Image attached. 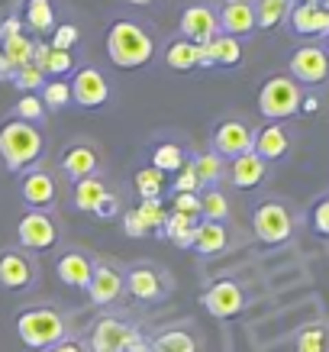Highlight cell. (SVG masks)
<instances>
[{
	"mask_svg": "<svg viewBox=\"0 0 329 352\" xmlns=\"http://www.w3.org/2000/svg\"><path fill=\"white\" fill-rule=\"evenodd\" d=\"M45 159V133L43 126L23 123L16 117H7L0 123V162L13 175L30 171Z\"/></svg>",
	"mask_w": 329,
	"mask_h": 352,
	"instance_id": "2",
	"label": "cell"
},
{
	"mask_svg": "<svg viewBox=\"0 0 329 352\" xmlns=\"http://www.w3.org/2000/svg\"><path fill=\"white\" fill-rule=\"evenodd\" d=\"M174 291V281H171L168 268L155 265V262H129L126 265V294L139 304H161V300L171 298Z\"/></svg>",
	"mask_w": 329,
	"mask_h": 352,
	"instance_id": "7",
	"label": "cell"
},
{
	"mask_svg": "<svg viewBox=\"0 0 329 352\" xmlns=\"http://www.w3.org/2000/svg\"><path fill=\"white\" fill-rule=\"evenodd\" d=\"M45 104L39 100V94H20V100L13 104V117L23 120V123H32V126H43L45 120Z\"/></svg>",
	"mask_w": 329,
	"mask_h": 352,
	"instance_id": "37",
	"label": "cell"
},
{
	"mask_svg": "<svg viewBox=\"0 0 329 352\" xmlns=\"http://www.w3.org/2000/svg\"><path fill=\"white\" fill-rule=\"evenodd\" d=\"M113 191L110 184L100 178V175H94V178H84V182H75L71 184V201H75V210H81V214H97V207L104 204V197Z\"/></svg>",
	"mask_w": 329,
	"mask_h": 352,
	"instance_id": "26",
	"label": "cell"
},
{
	"mask_svg": "<svg viewBox=\"0 0 329 352\" xmlns=\"http://www.w3.org/2000/svg\"><path fill=\"white\" fill-rule=\"evenodd\" d=\"M20 20L36 36H49L58 26V7H55V0H23Z\"/></svg>",
	"mask_w": 329,
	"mask_h": 352,
	"instance_id": "25",
	"label": "cell"
},
{
	"mask_svg": "<svg viewBox=\"0 0 329 352\" xmlns=\"http://www.w3.org/2000/svg\"><path fill=\"white\" fill-rule=\"evenodd\" d=\"M317 107H319L317 97H307V94H304V100H300V113H317Z\"/></svg>",
	"mask_w": 329,
	"mask_h": 352,
	"instance_id": "48",
	"label": "cell"
},
{
	"mask_svg": "<svg viewBox=\"0 0 329 352\" xmlns=\"http://www.w3.org/2000/svg\"><path fill=\"white\" fill-rule=\"evenodd\" d=\"M20 32H23L20 13H13V16H7V20H0V43H3V39H13V36H20Z\"/></svg>",
	"mask_w": 329,
	"mask_h": 352,
	"instance_id": "46",
	"label": "cell"
},
{
	"mask_svg": "<svg viewBox=\"0 0 329 352\" xmlns=\"http://www.w3.org/2000/svg\"><path fill=\"white\" fill-rule=\"evenodd\" d=\"M45 352H87V346H84V340H81L78 333H71L68 340H62L58 346H52V349H45Z\"/></svg>",
	"mask_w": 329,
	"mask_h": 352,
	"instance_id": "47",
	"label": "cell"
},
{
	"mask_svg": "<svg viewBox=\"0 0 329 352\" xmlns=\"http://www.w3.org/2000/svg\"><path fill=\"white\" fill-rule=\"evenodd\" d=\"M245 288L236 278H216L201 294V307L216 320H233L245 310Z\"/></svg>",
	"mask_w": 329,
	"mask_h": 352,
	"instance_id": "14",
	"label": "cell"
},
{
	"mask_svg": "<svg viewBox=\"0 0 329 352\" xmlns=\"http://www.w3.org/2000/svg\"><path fill=\"white\" fill-rule=\"evenodd\" d=\"M294 352H329V330L323 323H307L294 340Z\"/></svg>",
	"mask_w": 329,
	"mask_h": 352,
	"instance_id": "35",
	"label": "cell"
},
{
	"mask_svg": "<svg viewBox=\"0 0 329 352\" xmlns=\"http://www.w3.org/2000/svg\"><path fill=\"white\" fill-rule=\"evenodd\" d=\"M184 162H188V152H184V146L174 142V139H159L149 152V165L155 171H161V175H174Z\"/></svg>",
	"mask_w": 329,
	"mask_h": 352,
	"instance_id": "27",
	"label": "cell"
},
{
	"mask_svg": "<svg viewBox=\"0 0 329 352\" xmlns=\"http://www.w3.org/2000/svg\"><path fill=\"white\" fill-rule=\"evenodd\" d=\"M52 268H55V278L62 281L65 288L87 291L91 275H94V252H91V249H84V245L65 243L62 249L55 252Z\"/></svg>",
	"mask_w": 329,
	"mask_h": 352,
	"instance_id": "13",
	"label": "cell"
},
{
	"mask_svg": "<svg viewBox=\"0 0 329 352\" xmlns=\"http://www.w3.org/2000/svg\"><path fill=\"white\" fill-rule=\"evenodd\" d=\"M100 171H104V149L97 146L94 139L78 136L58 152V175H62L68 184L94 178Z\"/></svg>",
	"mask_w": 329,
	"mask_h": 352,
	"instance_id": "9",
	"label": "cell"
},
{
	"mask_svg": "<svg viewBox=\"0 0 329 352\" xmlns=\"http://www.w3.org/2000/svg\"><path fill=\"white\" fill-rule=\"evenodd\" d=\"M207 49V55H210L213 68H239L242 65V43L239 39H233V36H216L210 45H203Z\"/></svg>",
	"mask_w": 329,
	"mask_h": 352,
	"instance_id": "31",
	"label": "cell"
},
{
	"mask_svg": "<svg viewBox=\"0 0 329 352\" xmlns=\"http://www.w3.org/2000/svg\"><path fill=\"white\" fill-rule=\"evenodd\" d=\"M126 3H129V7H149L152 0H126Z\"/></svg>",
	"mask_w": 329,
	"mask_h": 352,
	"instance_id": "50",
	"label": "cell"
},
{
	"mask_svg": "<svg viewBox=\"0 0 329 352\" xmlns=\"http://www.w3.org/2000/svg\"><path fill=\"white\" fill-rule=\"evenodd\" d=\"M133 188H136L139 201H161V194H165V175L161 171H155L152 165H146V168H139L136 175H133Z\"/></svg>",
	"mask_w": 329,
	"mask_h": 352,
	"instance_id": "34",
	"label": "cell"
},
{
	"mask_svg": "<svg viewBox=\"0 0 329 352\" xmlns=\"http://www.w3.org/2000/svg\"><path fill=\"white\" fill-rule=\"evenodd\" d=\"M16 245L43 256V252H58L65 245V226L55 210H23L16 220Z\"/></svg>",
	"mask_w": 329,
	"mask_h": 352,
	"instance_id": "4",
	"label": "cell"
},
{
	"mask_svg": "<svg viewBox=\"0 0 329 352\" xmlns=\"http://www.w3.org/2000/svg\"><path fill=\"white\" fill-rule=\"evenodd\" d=\"M216 20H220V32L223 36L245 39V36L255 32V3L252 0H223Z\"/></svg>",
	"mask_w": 329,
	"mask_h": 352,
	"instance_id": "19",
	"label": "cell"
},
{
	"mask_svg": "<svg viewBox=\"0 0 329 352\" xmlns=\"http://www.w3.org/2000/svg\"><path fill=\"white\" fill-rule=\"evenodd\" d=\"M252 152L258 155L262 162H277L284 159L291 152V136L281 123H265L262 129H255V139H252Z\"/></svg>",
	"mask_w": 329,
	"mask_h": 352,
	"instance_id": "23",
	"label": "cell"
},
{
	"mask_svg": "<svg viewBox=\"0 0 329 352\" xmlns=\"http://www.w3.org/2000/svg\"><path fill=\"white\" fill-rule=\"evenodd\" d=\"M106 58L120 72H139L155 58V39L142 23L113 20L106 30Z\"/></svg>",
	"mask_w": 329,
	"mask_h": 352,
	"instance_id": "3",
	"label": "cell"
},
{
	"mask_svg": "<svg viewBox=\"0 0 329 352\" xmlns=\"http://www.w3.org/2000/svg\"><path fill=\"white\" fill-rule=\"evenodd\" d=\"M71 333H75L71 314L58 307V304H52V300H36L30 307L16 310V336L32 352L52 349L62 340H68Z\"/></svg>",
	"mask_w": 329,
	"mask_h": 352,
	"instance_id": "1",
	"label": "cell"
},
{
	"mask_svg": "<svg viewBox=\"0 0 329 352\" xmlns=\"http://www.w3.org/2000/svg\"><path fill=\"white\" fill-rule=\"evenodd\" d=\"M45 81H49V78H45L43 72L36 68V65H26V68H16V72H13V75H10V85L16 87L20 94H39V91H43V87H45Z\"/></svg>",
	"mask_w": 329,
	"mask_h": 352,
	"instance_id": "38",
	"label": "cell"
},
{
	"mask_svg": "<svg viewBox=\"0 0 329 352\" xmlns=\"http://www.w3.org/2000/svg\"><path fill=\"white\" fill-rule=\"evenodd\" d=\"M201 178H197V168H194L191 155H188V162L181 165L178 171H174V184H171V194H201Z\"/></svg>",
	"mask_w": 329,
	"mask_h": 352,
	"instance_id": "40",
	"label": "cell"
},
{
	"mask_svg": "<svg viewBox=\"0 0 329 352\" xmlns=\"http://www.w3.org/2000/svg\"><path fill=\"white\" fill-rule=\"evenodd\" d=\"M32 49H36V36H26V32L0 43V52H3V58H7V65H10L13 72L32 65Z\"/></svg>",
	"mask_w": 329,
	"mask_h": 352,
	"instance_id": "33",
	"label": "cell"
},
{
	"mask_svg": "<svg viewBox=\"0 0 329 352\" xmlns=\"http://www.w3.org/2000/svg\"><path fill=\"white\" fill-rule=\"evenodd\" d=\"M171 210L201 220V194H171Z\"/></svg>",
	"mask_w": 329,
	"mask_h": 352,
	"instance_id": "42",
	"label": "cell"
},
{
	"mask_svg": "<svg viewBox=\"0 0 329 352\" xmlns=\"http://www.w3.org/2000/svg\"><path fill=\"white\" fill-rule=\"evenodd\" d=\"M97 220H104V223H110V220H117V217H123V197H120L117 191H110L104 197V204L97 207Z\"/></svg>",
	"mask_w": 329,
	"mask_h": 352,
	"instance_id": "43",
	"label": "cell"
},
{
	"mask_svg": "<svg viewBox=\"0 0 329 352\" xmlns=\"http://www.w3.org/2000/svg\"><path fill=\"white\" fill-rule=\"evenodd\" d=\"M136 214L142 217V223L149 226V233H152V230H159V233H161V226H165V217H168V210L161 207V201H139Z\"/></svg>",
	"mask_w": 329,
	"mask_h": 352,
	"instance_id": "41",
	"label": "cell"
},
{
	"mask_svg": "<svg viewBox=\"0 0 329 352\" xmlns=\"http://www.w3.org/2000/svg\"><path fill=\"white\" fill-rule=\"evenodd\" d=\"M81 340H84L87 352H129L139 342V330L123 314H104L87 327Z\"/></svg>",
	"mask_w": 329,
	"mask_h": 352,
	"instance_id": "6",
	"label": "cell"
},
{
	"mask_svg": "<svg viewBox=\"0 0 329 352\" xmlns=\"http://www.w3.org/2000/svg\"><path fill=\"white\" fill-rule=\"evenodd\" d=\"M10 75H13V68L7 65V58H3V52H0V81H10Z\"/></svg>",
	"mask_w": 329,
	"mask_h": 352,
	"instance_id": "49",
	"label": "cell"
},
{
	"mask_svg": "<svg viewBox=\"0 0 329 352\" xmlns=\"http://www.w3.org/2000/svg\"><path fill=\"white\" fill-rule=\"evenodd\" d=\"M229 197L223 188H203L201 191V220H213V223H229Z\"/></svg>",
	"mask_w": 329,
	"mask_h": 352,
	"instance_id": "32",
	"label": "cell"
},
{
	"mask_svg": "<svg viewBox=\"0 0 329 352\" xmlns=\"http://www.w3.org/2000/svg\"><path fill=\"white\" fill-rule=\"evenodd\" d=\"M36 285H39V258L20 245H3L0 249V288L10 294H23Z\"/></svg>",
	"mask_w": 329,
	"mask_h": 352,
	"instance_id": "11",
	"label": "cell"
},
{
	"mask_svg": "<svg viewBox=\"0 0 329 352\" xmlns=\"http://www.w3.org/2000/svg\"><path fill=\"white\" fill-rule=\"evenodd\" d=\"M268 175V162H262L255 152H245L239 159L229 162V168H226V178L233 182V188L239 191H255L258 184L265 182Z\"/></svg>",
	"mask_w": 329,
	"mask_h": 352,
	"instance_id": "24",
	"label": "cell"
},
{
	"mask_svg": "<svg viewBox=\"0 0 329 352\" xmlns=\"http://www.w3.org/2000/svg\"><path fill=\"white\" fill-rule=\"evenodd\" d=\"M291 30L297 32V36H319V39H329V10H323L317 0H310V3H294L291 7Z\"/></svg>",
	"mask_w": 329,
	"mask_h": 352,
	"instance_id": "22",
	"label": "cell"
},
{
	"mask_svg": "<svg viewBox=\"0 0 329 352\" xmlns=\"http://www.w3.org/2000/svg\"><path fill=\"white\" fill-rule=\"evenodd\" d=\"M294 3H310V0H294Z\"/></svg>",
	"mask_w": 329,
	"mask_h": 352,
	"instance_id": "52",
	"label": "cell"
},
{
	"mask_svg": "<svg viewBox=\"0 0 329 352\" xmlns=\"http://www.w3.org/2000/svg\"><path fill=\"white\" fill-rule=\"evenodd\" d=\"M319 7H323V10H329V0H317Z\"/></svg>",
	"mask_w": 329,
	"mask_h": 352,
	"instance_id": "51",
	"label": "cell"
},
{
	"mask_svg": "<svg viewBox=\"0 0 329 352\" xmlns=\"http://www.w3.org/2000/svg\"><path fill=\"white\" fill-rule=\"evenodd\" d=\"M20 201L26 210H55L62 201V184L55 168H49L45 162L32 165L30 171L20 175Z\"/></svg>",
	"mask_w": 329,
	"mask_h": 352,
	"instance_id": "10",
	"label": "cell"
},
{
	"mask_svg": "<svg viewBox=\"0 0 329 352\" xmlns=\"http://www.w3.org/2000/svg\"><path fill=\"white\" fill-rule=\"evenodd\" d=\"M291 78L304 85H323L329 78V52L323 45H300L297 52L291 55Z\"/></svg>",
	"mask_w": 329,
	"mask_h": 352,
	"instance_id": "18",
	"label": "cell"
},
{
	"mask_svg": "<svg viewBox=\"0 0 329 352\" xmlns=\"http://www.w3.org/2000/svg\"><path fill=\"white\" fill-rule=\"evenodd\" d=\"M39 100L45 104L49 113L68 110L71 107V85H68V81H45V87L39 91Z\"/></svg>",
	"mask_w": 329,
	"mask_h": 352,
	"instance_id": "36",
	"label": "cell"
},
{
	"mask_svg": "<svg viewBox=\"0 0 329 352\" xmlns=\"http://www.w3.org/2000/svg\"><path fill=\"white\" fill-rule=\"evenodd\" d=\"M194 168H197V178H201V188H220L226 182V168H229V162L220 159L213 149L207 152H197L191 155Z\"/></svg>",
	"mask_w": 329,
	"mask_h": 352,
	"instance_id": "28",
	"label": "cell"
},
{
	"mask_svg": "<svg viewBox=\"0 0 329 352\" xmlns=\"http://www.w3.org/2000/svg\"><path fill=\"white\" fill-rule=\"evenodd\" d=\"M68 85H71V104L81 110H100L110 104V81L94 65H81Z\"/></svg>",
	"mask_w": 329,
	"mask_h": 352,
	"instance_id": "16",
	"label": "cell"
},
{
	"mask_svg": "<svg viewBox=\"0 0 329 352\" xmlns=\"http://www.w3.org/2000/svg\"><path fill=\"white\" fill-rule=\"evenodd\" d=\"M255 3V30L271 32L291 16L294 0H252Z\"/></svg>",
	"mask_w": 329,
	"mask_h": 352,
	"instance_id": "29",
	"label": "cell"
},
{
	"mask_svg": "<svg viewBox=\"0 0 329 352\" xmlns=\"http://www.w3.org/2000/svg\"><path fill=\"white\" fill-rule=\"evenodd\" d=\"M300 100H304V87L291 75H271L258 87V113L268 123H284V120L297 117Z\"/></svg>",
	"mask_w": 329,
	"mask_h": 352,
	"instance_id": "5",
	"label": "cell"
},
{
	"mask_svg": "<svg viewBox=\"0 0 329 352\" xmlns=\"http://www.w3.org/2000/svg\"><path fill=\"white\" fill-rule=\"evenodd\" d=\"M149 352H203V342L191 323H171L149 340Z\"/></svg>",
	"mask_w": 329,
	"mask_h": 352,
	"instance_id": "20",
	"label": "cell"
},
{
	"mask_svg": "<svg viewBox=\"0 0 329 352\" xmlns=\"http://www.w3.org/2000/svg\"><path fill=\"white\" fill-rule=\"evenodd\" d=\"M252 230L265 245H281L294 233V214L287 210L284 201L265 197L262 204H255L252 210Z\"/></svg>",
	"mask_w": 329,
	"mask_h": 352,
	"instance_id": "12",
	"label": "cell"
},
{
	"mask_svg": "<svg viewBox=\"0 0 329 352\" xmlns=\"http://www.w3.org/2000/svg\"><path fill=\"white\" fill-rule=\"evenodd\" d=\"M78 43H81V30L75 23H58L52 32H49V45L58 49V52H75Z\"/></svg>",
	"mask_w": 329,
	"mask_h": 352,
	"instance_id": "39",
	"label": "cell"
},
{
	"mask_svg": "<svg viewBox=\"0 0 329 352\" xmlns=\"http://www.w3.org/2000/svg\"><path fill=\"white\" fill-rule=\"evenodd\" d=\"M178 36L188 39L194 45H210L216 36H220V20H216V10L207 7V3H194V7H184L178 20Z\"/></svg>",
	"mask_w": 329,
	"mask_h": 352,
	"instance_id": "17",
	"label": "cell"
},
{
	"mask_svg": "<svg viewBox=\"0 0 329 352\" xmlns=\"http://www.w3.org/2000/svg\"><path fill=\"white\" fill-rule=\"evenodd\" d=\"M84 294L97 310L117 307L120 300L126 298V265L117 258L94 256V275H91V285H87Z\"/></svg>",
	"mask_w": 329,
	"mask_h": 352,
	"instance_id": "8",
	"label": "cell"
},
{
	"mask_svg": "<svg viewBox=\"0 0 329 352\" xmlns=\"http://www.w3.org/2000/svg\"><path fill=\"white\" fill-rule=\"evenodd\" d=\"M197 62H201V45L188 43V39H171L168 45H165V65H168L171 72H194L197 68Z\"/></svg>",
	"mask_w": 329,
	"mask_h": 352,
	"instance_id": "30",
	"label": "cell"
},
{
	"mask_svg": "<svg viewBox=\"0 0 329 352\" xmlns=\"http://www.w3.org/2000/svg\"><path fill=\"white\" fill-rule=\"evenodd\" d=\"M120 223H123V230H126L129 236H146V233H149V226L142 223V217H139L136 210H123Z\"/></svg>",
	"mask_w": 329,
	"mask_h": 352,
	"instance_id": "45",
	"label": "cell"
},
{
	"mask_svg": "<svg viewBox=\"0 0 329 352\" xmlns=\"http://www.w3.org/2000/svg\"><path fill=\"white\" fill-rule=\"evenodd\" d=\"M310 223H313V230H317L319 236H329V194L313 204V210H310Z\"/></svg>",
	"mask_w": 329,
	"mask_h": 352,
	"instance_id": "44",
	"label": "cell"
},
{
	"mask_svg": "<svg viewBox=\"0 0 329 352\" xmlns=\"http://www.w3.org/2000/svg\"><path fill=\"white\" fill-rule=\"evenodd\" d=\"M229 223H213V220H197L191 233V252H197L201 258H210V256H220L229 249Z\"/></svg>",
	"mask_w": 329,
	"mask_h": 352,
	"instance_id": "21",
	"label": "cell"
},
{
	"mask_svg": "<svg viewBox=\"0 0 329 352\" xmlns=\"http://www.w3.org/2000/svg\"><path fill=\"white\" fill-rule=\"evenodd\" d=\"M252 139H255V129L245 123L242 117H223L216 126H213V136H210V149L220 155V159L233 162L245 152H252Z\"/></svg>",
	"mask_w": 329,
	"mask_h": 352,
	"instance_id": "15",
	"label": "cell"
}]
</instances>
